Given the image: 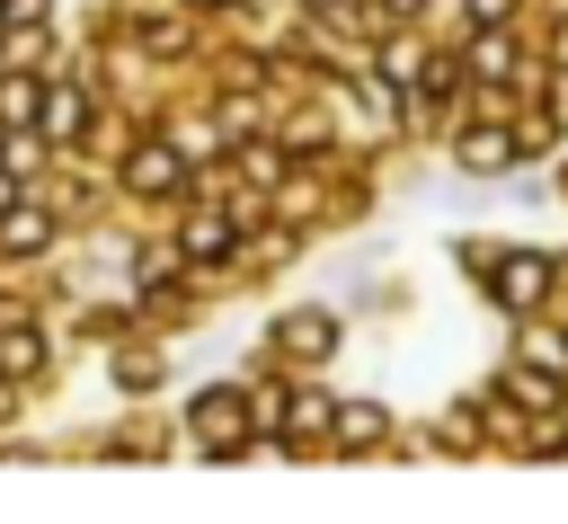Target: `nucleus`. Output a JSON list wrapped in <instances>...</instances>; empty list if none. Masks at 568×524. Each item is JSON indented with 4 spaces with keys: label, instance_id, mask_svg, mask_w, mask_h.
Instances as JSON below:
<instances>
[{
    "label": "nucleus",
    "instance_id": "f257e3e1",
    "mask_svg": "<svg viewBox=\"0 0 568 524\" xmlns=\"http://www.w3.org/2000/svg\"><path fill=\"white\" fill-rule=\"evenodd\" d=\"M124 178H133V195H178L186 160H178V151H133V160H124Z\"/></svg>",
    "mask_w": 568,
    "mask_h": 524
},
{
    "label": "nucleus",
    "instance_id": "f03ea898",
    "mask_svg": "<svg viewBox=\"0 0 568 524\" xmlns=\"http://www.w3.org/2000/svg\"><path fill=\"white\" fill-rule=\"evenodd\" d=\"M541 284H550V258H506L497 266V302H515V311H532Z\"/></svg>",
    "mask_w": 568,
    "mask_h": 524
},
{
    "label": "nucleus",
    "instance_id": "7ed1b4c3",
    "mask_svg": "<svg viewBox=\"0 0 568 524\" xmlns=\"http://www.w3.org/2000/svg\"><path fill=\"white\" fill-rule=\"evenodd\" d=\"M524 364H541L550 382H568V337L559 329H524Z\"/></svg>",
    "mask_w": 568,
    "mask_h": 524
},
{
    "label": "nucleus",
    "instance_id": "20e7f679",
    "mask_svg": "<svg viewBox=\"0 0 568 524\" xmlns=\"http://www.w3.org/2000/svg\"><path fill=\"white\" fill-rule=\"evenodd\" d=\"M462 160H470L479 178H497V169L515 160V142H506V133H470V142H462Z\"/></svg>",
    "mask_w": 568,
    "mask_h": 524
},
{
    "label": "nucleus",
    "instance_id": "39448f33",
    "mask_svg": "<svg viewBox=\"0 0 568 524\" xmlns=\"http://www.w3.org/2000/svg\"><path fill=\"white\" fill-rule=\"evenodd\" d=\"M328 337H337V329H328L320 311H293V320H284V346H302V355H328Z\"/></svg>",
    "mask_w": 568,
    "mask_h": 524
},
{
    "label": "nucleus",
    "instance_id": "423d86ee",
    "mask_svg": "<svg viewBox=\"0 0 568 524\" xmlns=\"http://www.w3.org/2000/svg\"><path fill=\"white\" fill-rule=\"evenodd\" d=\"M186 249H195V258H231V222H222V213L186 222Z\"/></svg>",
    "mask_w": 568,
    "mask_h": 524
},
{
    "label": "nucleus",
    "instance_id": "0eeeda50",
    "mask_svg": "<svg viewBox=\"0 0 568 524\" xmlns=\"http://www.w3.org/2000/svg\"><path fill=\"white\" fill-rule=\"evenodd\" d=\"M36 364H44V337H27V329L0 337V373H36Z\"/></svg>",
    "mask_w": 568,
    "mask_h": 524
},
{
    "label": "nucleus",
    "instance_id": "6e6552de",
    "mask_svg": "<svg viewBox=\"0 0 568 524\" xmlns=\"http://www.w3.org/2000/svg\"><path fill=\"white\" fill-rule=\"evenodd\" d=\"M337 435H346V444H373V435H382V409H337Z\"/></svg>",
    "mask_w": 568,
    "mask_h": 524
},
{
    "label": "nucleus",
    "instance_id": "1a4fd4ad",
    "mask_svg": "<svg viewBox=\"0 0 568 524\" xmlns=\"http://www.w3.org/2000/svg\"><path fill=\"white\" fill-rule=\"evenodd\" d=\"M9 249H44V213H9Z\"/></svg>",
    "mask_w": 568,
    "mask_h": 524
},
{
    "label": "nucleus",
    "instance_id": "9d476101",
    "mask_svg": "<svg viewBox=\"0 0 568 524\" xmlns=\"http://www.w3.org/2000/svg\"><path fill=\"white\" fill-rule=\"evenodd\" d=\"M506 9H515V0H470V18H479V27H497Z\"/></svg>",
    "mask_w": 568,
    "mask_h": 524
},
{
    "label": "nucleus",
    "instance_id": "9b49d317",
    "mask_svg": "<svg viewBox=\"0 0 568 524\" xmlns=\"http://www.w3.org/2000/svg\"><path fill=\"white\" fill-rule=\"evenodd\" d=\"M0 213H9V178H0Z\"/></svg>",
    "mask_w": 568,
    "mask_h": 524
}]
</instances>
